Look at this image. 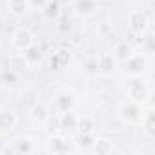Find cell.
I'll return each mask as SVG.
<instances>
[{
  "label": "cell",
  "instance_id": "cell-1",
  "mask_svg": "<svg viewBox=\"0 0 155 155\" xmlns=\"http://www.w3.org/2000/svg\"><path fill=\"white\" fill-rule=\"evenodd\" d=\"M126 95L130 101H133L137 104H146L150 101L151 90H150V84L142 77L137 75V77H130V81L126 84Z\"/></svg>",
  "mask_w": 155,
  "mask_h": 155
},
{
  "label": "cell",
  "instance_id": "cell-2",
  "mask_svg": "<svg viewBox=\"0 0 155 155\" xmlns=\"http://www.w3.org/2000/svg\"><path fill=\"white\" fill-rule=\"evenodd\" d=\"M148 68V55L142 53H131L126 60H124V75L128 77H137L142 75Z\"/></svg>",
  "mask_w": 155,
  "mask_h": 155
},
{
  "label": "cell",
  "instance_id": "cell-3",
  "mask_svg": "<svg viewBox=\"0 0 155 155\" xmlns=\"http://www.w3.org/2000/svg\"><path fill=\"white\" fill-rule=\"evenodd\" d=\"M140 113H142V104H137L133 101H124L117 106V117L126 122V124H131V122H139L140 119Z\"/></svg>",
  "mask_w": 155,
  "mask_h": 155
},
{
  "label": "cell",
  "instance_id": "cell-4",
  "mask_svg": "<svg viewBox=\"0 0 155 155\" xmlns=\"http://www.w3.org/2000/svg\"><path fill=\"white\" fill-rule=\"evenodd\" d=\"M126 24H128V29H130L133 35H137V37H142V35L146 33L148 26H150V18L146 17V13H144V11L133 9V11L128 15V18H126Z\"/></svg>",
  "mask_w": 155,
  "mask_h": 155
},
{
  "label": "cell",
  "instance_id": "cell-5",
  "mask_svg": "<svg viewBox=\"0 0 155 155\" xmlns=\"http://www.w3.org/2000/svg\"><path fill=\"white\" fill-rule=\"evenodd\" d=\"M46 151L48 153H53V155L68 153L69 151V140L64 135H51L46 140Z\"/></svg>",
  "mask_w": 155,
  "mask_h": 155
},
{
  "label": "cell",
  "instance_id": "cell-6",
  "mask_svg": "<svg viewBox=\"0 0 155 155\" xmlns=\"http://www.w3.org/2000/svg\"><path fill=\"white\" fill-rule=\"evenodd\" d=\"M71 8L79 17H93L99 11V2L97 0H73Z\"/></svg>",
  "mask_w": 155,
  "mask_h": 155
},
{
  "label": "cell",
  "instance_id": "cell-7",
  "mask_svg": "<svg viewBox=\"0 0 155 155\" xmlns=\"http://www.w3.org/2000/svg\"><path fill=\"white\" fill-rule=\"evenodd\" d=\"M35 40H33V33L28 29V28H18L15 33H13V38H11V44L18 49V51H24L28 46H31Z\"/></svg>",
  "mask_w": 155,
  "mask_h": 155
},
{
  "label": "cell",
  "instance_id": "cell-8",
  "mask_svg": "<svg viewBox=\"0 0 155 155\" xmlns=\"http://www.w3.org/2000/svg\"><path fill=\"white\" fill-rule=\"evenodd\" d=\"M140 130L142 133L148 137V139H153L155 137V113H153V108H148L140 113Z\"/></svg>",
  "mask_w": 155,
  "mask_h": 155
},
{
  "label": "cell",
  "instance_id": "cell-9",
  "mask_svg": "<svg viewBox=\"0 0 155 155\" xmlns=\"http://www.w3.org/2000/svg\"><path fill=\"white\" fill-rule=\"evenodd\" d=\"M49 115H51L49 106L44 104V102H37V104H33L31 110H29V117H31L35 122H38V124L46 122V120L49 119Z\"/></svg>",
  "mask_w": 155,
  "mask_h": 155
},
{
  "label": "cell",
  "instance_id": "cell-10",
  "mask_svg": "<svg viewBox=\"0 0 155 155\" xmlns=\"http://www.w3.org/2000/svg\"><path fill=\"white\" fill-rule=\"evenodd\" d=\"M55 108L58 111H68V110H73L75 108V97L71 91H60L57 97H55Z\"/></svg>",
  "mask_w": 155,
  "mask_h": 155
},
{
  "label": "cell",
  "instance_id": "cell-11",
  "mask_svg": "<svg viewBox=\"0 0 155 155\" xmlns=\"http://www.w3.org/2000/svg\"><path fill=\"white\" fill-rule=\"evenodd\" d=\"M9 150L13 153H33L35 151V140L31 137H18Z\"/></svg>",
  "mask_w": 155,
  "mask_h": 155
},
{
  "label": "cell",
  "instance_id": "cell-12",
  "mask_svg": "<svg viewBox=\"0 0 155 155\" xmlns=\"http://www.w3.org/2000/svg\"><path fill=\"white\" fill-rule=\"evenodd\" d=\"M75 130L77 133H97V122L90 115H79Z\"/></svg>",
  "mask_w": 155,
  "mask_h": 155
},
{
  "label": "cell",
  "instance_id": "cell-13",
  "mask_svg": "<svg viewBox=\"0 0 155 155\" xmlns=\"http://www.w3.org/2000/svg\"><path fill=\"white\" fill-rule=\"evenodd\" d=\"M68 62H69V51H68V49H58V51H55V53L51 55V58H49V66H51V69H55V71L62 69Z\"/></svg>",
  "mask_w": 155,
  "mask_h": 155
},
{
  "label": "cell",
  "instance_id": "cell-14",
  "mask_svg": "<svg viewBox=\"0 0 155 155\" xmlns=\"http://www.w3.org/2000/svg\"><path fill=\"white\" fill-rule=\"evenodd\" d=\"M91 150H93V153H97V155H110L111 151H115V144H113L110 139L101 137V139H95Z\"/></svg>",
  "mask_w": 155,
  "mask_h": 155
},
{
  "label": "cell",
  "instance_id": "cell-15",
  "mask_svg": "<svg viewBox=\"0 0 155 155\" xmlns=\"http://www.w3.org/2000/svg\"><path fill=\"white\" fill-rule=\"evenodd\" d=\"M24 58L28 60V64L29 66H35V64H38L40 60H42V48L38 46V44H31V46H28L26 49H24Z\"/></svg>",
  "mask_w": 155,
  "mask_h": 155
},
{
  "label": "cell",
  "instance_id": "cell-16",
  "mask_svg": "<svg viewBox=\"0 0 155 155\" xmlns=\"http://www.w3.org/2000/svg\"><path fill=\"white\" fill-rule=\"evenodd\" d=\"M95 139H97V133H79L77 139L73 140V144L82 151H88V150H91Z\"/></svg>",
  "mask_w": 155,
  "mask_h": 155
},
{
  "label": "cell",
  "instance_id": "cell-17",
  "mask_svg": "<svg viewBox=\"0 0 155 155\" xmlns=\"http://www.w3.org/2000/svg\"><path fill=\"white\" fill-rule=\"evenodd\" d=\"M77 119H79V115H77L75 110H68V111H60V128L64 130H75L77 128Z\"/></svg>",
  "mask_w": 155,
  "mask_h": 155
},
{
  "label": "cell",
  "instance_id": "cell-18",
  "mask_svg": "<svg viewBox=\"0 0 155 155\" xmlns=\"http://www.w3.org/2000/svg\"><path fill=\"white\" fill-rule=\"evenodd\" d=\"M8 11L15 17H22L29 11V2L28 0H8Z\"/></svg>",
  "mask_w": 155,
  "mask_h": 155
},
{
  "label": "cell",
  "instance_id": "cell-19",
  "mask_svg": "<svg viewBox=\"0 0 155 155\" xmlns=\"http://www.w3.org/2000/svg\"><path fill=\"white\" fill-rule=\"evenodd\" d=\"M18 82V77H17V71L13 69H2L0 71V86L2 88H15Z\"/></svg>",
  "mask_w": 155,
  "mask_h": 155
},
{
  "label": "cell",
  "instance_id": "cell-20",
  "mask_svg": "<svg viewBox=\"0 0 155 155\" xmlns=\"http://www.w3.org/2000/svg\"><path fill=\"white\" fill-rule=\"evenodd\" d=\"M17 124V115L11 110H2L0 111V130H13Z\"/></svg>",
  "mask_w": 155,
  "mask_h": 155
},
{
  "label": "cell",
  "instance_id": "cell-21",
  "mask_svg": "<svg viewBox=\"0 0 155 155\" xmlns=\"http://www.w3.org/2000/svg\"><path fill=\"white\" fill-rule=\"evenodd\" d=\"M97 62H99V73H111L113 68H115V58L110 53L99 55L97 57Z\"/></svg>",
  "mask_w": 155,
  "mask_h": 155
},
{
  "label": "cell",
  "instance_id": "cell-22",
  "mask_svg": "<svg viewBox=\"0 0 155 155\" xmlns=\"http://www.w3.org/2000/svg\"><path fill=\"white\" fill-rule=\"evenodd\" d=\"M8 66H9V69H13V71H26V69L29 68V64H28V60L24 58L22 53H17V55L9 57Z\"/></svg>",
  "mask_w": 155,
  "mask_h": 155
},
{
  "label": "cell",
  "instance_id": "cell-23",
  "mask_svg": "<svg viewBox=\"0 0 155 155\" xmlns=\"http://www.w3.org/2000/svg\"><path fill=\"white\" fill-rule=\"evenodd\" d=\"M131 53H133V49H131V46L126 44V42H120V44L115 48V55H117V58H120V60H126Z\"/></svg>",
  "mask_w": 155,
  "mask_h": 155
},
{
  "label": "cell",
  "instance_id": "cell-24",
  "mask_svg": "<svg viewBox=\"0 0 155 155\" xmlns=\"http://www.w3.org/2000/svg\"><path fill=\"white\" fill-rule=\"evenodd\" d=\"M84 73L86 75H90V77H95V75H99V62H97V58H88L86 62H84Z\"/></svg>",
  "mask_w": 155,
  "mask_h": 155
},
{
  "label": "cell",
  "instance_id": "cell-25",
  "mask_svg": "<svg viewBox=\"0 0 155 155\" xmlns=\"http://www.w3.org/2000/svg\"><path fill=\"white\" fill-rule=\"evenodd\" d=\"M144 44H146L144 53H151V51H153V37H151V35H148V37L144 38Z\"/></svg>",
  "mask_w": 155,
  "mask_h": 155
},
{
  "label": "cell",
  "instance_id": "cell-26",
  "mask_svg": "<svg viewBox=\"0 0 155 155\" xmlns=\"http://www.w3.org/2000/svg\"><path fill=\"white\" fill-rule=\"evenodd\" d=\"M29 2V8H44L49 0H28Z\"/></svg>",
  "mask_w": 155,
  "mask_h": 155
},
{
  "label": "cell",
  "instance_id": "cell-27",
  "mask_svg": "<svg viewBox=\"0 0 155 155\" xmlns=\"http://www.w3.org/2000/svg\"><path fill=\"white\" fill-rule=\"evenodd\" d=\"M0 151H4V139H2V135H0Z\"/></svg>",
  "mask_w": 155,
  "mask_h": 155
},
{
  "label": "cell",
  "instance_id": "cell-28",
  "mask_svg": "<svg viewBox=\"0 0 155 155\" xmlns=\"http://www.w3.org/2000/svg\"><path fill=\"white\" fill-rule=\"evenodd\" d=\"M2 28H4V26H2V20H0V29H2Z\"/></svg>",
  "mask_w": 155,
  "mask_h": 155
}]
</instances>
